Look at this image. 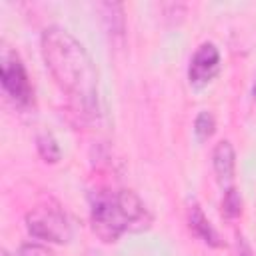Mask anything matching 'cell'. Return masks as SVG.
Instances as JSON below:
<instances>
[{
    "label": "cell",
    "mask_w": 256,
    "mask_h": 256,
    "mask_svg": "<svg viewBox=\"0 0 256 256\" xmlns=\"http://www.w3.org/2000/svg\"><path fill=\"white\" fill-rule=\"evenodd\" d=\"M42 58L60 90L82 118L100 114L98 72L86 48L64 28L50 26L40 38Z\"/></svg>",
    "instance_id": "cell-1"
},
{
    "label": "cell",
    "mask_w": 256,
    "mask_h": 256,
    "mask_svg": "<svg viewBox=\"0 0 256 256\" xmlns=\"http://www.w3.org/2000/svg\"><path fill=\"white\" fill-rule=\"evenodd\" d=\"M152 222L148 206L132 190L98 188L90 194V226L106 244L118 242L128 232H144Z\"/></svg>",
    "instance_id": "cell-2"
},
{
    "label": "cell",
    "mask_w": 256,
    "mask_h": 256,
    "mask_svg": "<svg viewBox=\"0 0 256 256\" xmlns=\"http://www.w3.org/2000/svg\"><path fill=\"white\" fill-rule=\"evenodd\" d=\"M26 228L28 232L44 242L54 244H68L72 240V226L66 212L56 202L38 204L26 214Z\"/></svg>",
    "instance_id": "cell-3"
},
{
    "label": "cell",
    "mask_w": 256,
    "mask_h": 256,
    "mask_svg": "<svg viewBox=\"0 0 256 256\" xmlns=\"http://www.w3.org/2000/svg\"><path fill=\"white\" fill-rule=\"evenodd\" d=\"M0 70H2V88L4 92L10 96V100L18 106H30L34 100V90L30 84V78L26 74V68L20 60V56L10 50L4 48L2 56H0Z\"/></svg>",
    "instance_id": "cell-4"
},
{
    "label": "cell",
    "mask_w": 256,
    "mask_h": 256,
    "mask_svg": "<svg viewBox=\"0 0 256 256\" xmlns=\"http://www.w3.org/2000/svg\"><path fill=\"white\" fill-rule=\"evenodd\" d=\"M220 70V50L212 42H204L196 48L188 66V80L194 86L208 84Z\"/></svg>",
    "instance_id": "cell-5"
},
{
    "label": "cell",
    "mask_w": 256,
    "mask_h": 256,
    "mask_svg": "<svg viewBox=\"0 0 256 256\" xmlns=\"http://www.w3.org/2000/svg\"><path fill=\"white\" fill-rule=\"evenodd\" d=\"M212 168H214L218 184L224 190L232 188L234 176H236V150L228 140H222L216 144L212 152Z\"/></svg>",
    "instance_id": "cell-6"
},
{
    "label": "cell",
    "mask_w": 256,
    "mask_h": 256,
    "mask_svg": "<svg viewBox=\"0 0 256 256\" xmlns=\"http://www.w3.org/2000/svg\"><path fill=\"white\" fill-rule=\"evenodd\" d=\"M188 226L194 232V236H198L206 246H210V248H222L224 246V240L220 238L218 230L210 224V220L206 218V214L198 202H192L188 206Z\"/></svg>",
    "instance_id": "cell-7"
},
{
    "label": "cell",
    "mask_w": 256,
    "mask_h": 256,
    "mask_svg": "<svg viewBox=\"0 0 256 256\" xmlns=\"http://www.w3.org/2000/svg\"><path fill=\"white\" fill-rule=\"evenodd\" d=\"M36 148H38V154L44 162L48 164H56L60 158H62V150L56 142V138L50 134V132H42L38 134L36 138Z\"/></svg>",
    "instance_id": "cell-8"
},
{
    "label": "cell",
    "mask_w": 256,
    "mask_h": 256,
    "mask_svg": "<svg viewBox=\"0 0 256 256\" xmlns=\"http://www.w3.org/2000/svg\"><path fill=\"white\" fill-rule=\"evenodd\" d=\"M240 214H242V196H240V192L234 186L226 188L224 196H222V216L228 218V220H236Z\"/></svg>",
    "instance_id": "cell-9"
},
{
    "label": "cell",
    "mask_w": 256,
    "mask_h": 256,
    "mask_svg": "<svg viewBox=\"0 0 256 256\" xmlns=\"http://www.w3.org/2000/svg\"><path fill=\"white\" fill-rule=\"evenodd\" d=\"M214 132H216V118L210 112H206V110L200 112L196 116V120H194V134H196V138L200 142H204V140L212 138Z\"/></svg>",
    "instance_id": "cell-10"
},
{
    "label": "cell",
    "mask_w": 256,
    "mask_h": 256,
    "mask_svg": "<svg viewBox=\"0 0 256 256\" xmlns=\"http://www.w3.org/2000/svg\"><path fill=\"white\" fill-rule=\"evenodd\" d=\"M16 256H54L46 246L40 244H24L20 246V250L16 252Z\"/></svg>",
    "instance_id": "cell-11"
},
{
    "label": "cell",
    "mask_w": 256,
    "mask_h": 256,
    "mask_svg": "<svg viewBox=\"0 0 256 256\" xmlns=\"http://www.w3.org/2000/svg\"><path fill=\"white\" fill-rule=\"evenodd\" d=\"M238 256H254V252L244 236H238Z\"/></svg>",
    "instance_id": "cell-12"
},
{
    "label": "cell",
    "mask_w": 256,
    "mask_h": 256,
    "mask_svg": "<svg viewBox=\"0 0 256 256\" xmlns=\"http://www.w3.org/2000/svg\"><path fill=\"white\" fill-rule=\"evenodd\" d=\"M252 96H254V100H256V82H254V86H252Z\"/></svg>",
    "instance_id": "cell-13"
}]
</instances>
